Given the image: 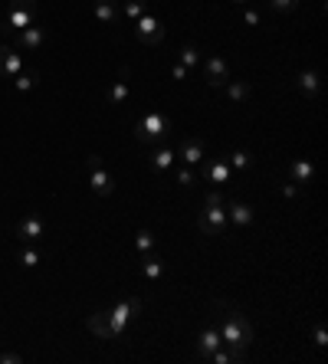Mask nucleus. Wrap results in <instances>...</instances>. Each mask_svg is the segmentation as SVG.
I'll return each mask as SVG.
<instances>
[{"label": "nucleus", "instance_id": "obj_14", "mask_svg": "<svg viewBox=\"0 0 328 364\" xmlns=\"http://www.w3.org/2000/svg\"><path fill=\"white\" fill-rule=\"evenodd\" d=\"M217 348H224V338H220L217 325H203L201 335H197V354H201L203 361H207V358H210Z\"/></svg>", "mask_w": 328, "mask_h": 364}, {"label": "nucleus", "instance_id": "obj_29", "mask_svg": "<svg viewBox=\"0 0 328 364\" xmlns=\"http://www.w3.org/2000/svg\"><path fill=\"white\" fill-rule=\"evenodd\" d=\"M135 246H138V253H154V233L152 230H138V233H135Z\"/></svg>", "mask_w": 328, "mask_h": 364}, {"label": "nucleus", "instance_id": "obj_2", "mask_svg": "<svg viewBox=\"0 0 328 364\" xmlns=\"http://www.w3.org/2000/svg\"><path fill=\"white\" fill-rule=\"evenodd\" d=\"M227 207H224V197H220V190H210L207 197H203V207L201 214H197V226H201L207 237H220L224 230H227Z\"/></svg>", "mask_w": 328, "mask_h": 364}, {"label": "nucleus", "instance_id": "obj_28", "mask_svg": "<svg viewBox=\"0 0 328 364\" xmlns=\"http://www.w3.org/2000/svg\"><path fill=\"white\" fill-rule=\"evenodd\" d=\"M227 161H230V167H237V171H246L253 158H250V151H243V148H240V151H230Z\"/></svg>", "mask_w": 328, "mask_h": 364}, {"label": "nucleus", "instance_id": "obj_12", "mask_svg": "<svg viewBox=\"0 0 328 364\" xmlns=\"http://www.w3.org/2000/svg\"><path fill=\"white\" fill-rule=\"evenodd\" d=\"M230 161L227 154H220V158H214V161L203 167V177H207V184H214V188H224V184H230Z\"/></svg>", "mask_w": 328, "mask_h": 364}, {"label": "nucleus", "instance_id": "obj_34", "mask_svg": "<svg viewBox=\"0 0 328 364\" xmlns=\"http://www.w3.org/2000/svg\"><path fill=\"white\" fill-rule=\"evenodd\" d=\"M243 20H246L250 26H259V24H263V17H259V10H246V13H243Z\"/></svg>", "mask_w": 328, "mask_h": 364}, {"label": "nucleus", "instance_id": "obj_13", "mask_svg": "<svg viewBox=\"0 0 328 364\" xmlns=\"http://www.w3.org/2000/svg\"><path fill=\"white\" fill-rule=\"evenodd\" d=\"M224 207H227V220L233 226H240V230H246V226L256 220V210H253L250 203H240V201H224Z\"/></svg>", "mask_w": 328, "mask_h": 364}, {"label": "nucleus", "instance_id": "obj_33", "mask_svg": "<svg viewBox=\"0 0 328 364\" xmlns=\"http://www.w3.org/2000/svg\"><path fill=\"white\" fill-rule=\"evenodd\" d=\"M279 190H282V197H295V194H299V184H295V181H286V184H279Z\"/></svg>", "mask_w": 328, "mask_h": 364}, {"label": "nucleus", "instance_id": "obj_30", "mask_svg": "<svg viewBox=\"0 0 328 364\" xmlns=\"http://www.w3.org/2000/svg\"><path fill=\"white\" fill-rule=\"evenodd\" d=\"M194 181H197V167H190V164L177 167V184H184V188H194Z\"/></svg>", "mask_w": 328, "mask_h": 364}, {"label": "nucleus", "instance_id": "obj_20", "mask_svg": "<svg viewBox=\"0 0 328 364\" xmlns=\"http://www.w3.org/2000/svg\"><path fill=\"white\" fill-rule=\"evenodd\" d=\"M92 13L99 17L102 24H115V20L122 17V10H118V0H95Z\"/></svg>", "mask_w": 328, "mask_h": 364}, {"label": "nucleus", "instance_id": "obj_31", "mask_svg": "<svg viewBox=\"0 0 328 364\" xmlns=\"http://www.w3.org/2000/svg\"><path fill=\"white\" fill-rule=\"evenodd\" d=\"M269 3V10H276V13H292L302 0H266Z\"/></svg>", "mask_w": 328, "mask_h": 364}, {"label": "nucleus", "instance_id": "obj_1", "mask_svg": "<svg viewBox=\"0 0 328 364\" xmlns=\"http://www.w3.org/2000/svg\"><path fill=\"white\" fill-rule=\"evenodd\" d=\"M214 312H217L214 325H217V331H220V338H224V348L246 354V348H250L253 338H256L253 322L237 309V305H233V302H224V299L214 302Z\"/></svg>", "mask_w": 328, "mask_h": 364}, {"label": "nucleus", "instance_id": "obj_37", "mask_svg": "<svg viewBox=\"0 0 328 364\" xmlns=\"http://www.w3.org/2000/svg\"><path fill=\"white\" fill-rule=\"evenodd\" d=\"M230 3H246V0H230Z\"/></svg>", "mask_w": 328, "mask_h": 364}, {"label": "nucleus", "instance_id": "obj_35", "mask_svg": "<svg viewBox=\"0 0 328 364\" xmlns=\"http://www.w3.org/2000/svg\"><path fill=\"white\" fill-rule=\"evenodd\" d=\"M0 364H20V354L17 352H0Z\"/></svg>", "mask_w": 328, "mask_h": 364}, {"label": "nucleus", "instance_id": "obj_6", "mask_svg": "<svg viewBox=\"0 0 328 364\" xmlns=\"http://www.w3.org/2000/svg\"><path fill=\"white\" fill-rule=\"evenodd\" d=\"M86 167H89V188H92V194H99V197H109L115 190V181L112 174L105 171V161H102L99 154H89L86 158Z\"/></svg>", "mask_w": 328, "mask_h": 364}, {"label": "nucleus", "instance_id": "obj_18", "mask_svg": "<svg viewBox=\"0 0 328 364\" xmlns=\"http://www.w3.org/2000/svg\"><path fill=\"white\" fill-rule=\"evenodd\" d=\"M86 328L95 335L99 341H112V328H109V318H105V309H99L95 315L86 318Z\"/></svg>", "mask_w": 328, "mask_h": 364}, {"label": "nucleus", "instance_id": "obj_11", "mask_svg": "<svg viewBox=\"0 0 328 364\" xmlns=\"http://www.w3.org/2000/svg\"><path fill=\"white\" fill-rule=\"evenodd\" d=\"M46 37H50V33H46V26L43 24H30V26H24V30L17 33V46L26 50V53H33V50H39V46L46 43Z\"/></svg>", "mask_w": 328, "mask_h": 364}, {"label": "nucleus", "instance_id": "obj_15", "mask_svg": "<svg viewBox=\"0 0 328 364\" xmlns=\"http://www.w3.org/2000/svg\"><path fill=\"white\" fill-rule=\"evenodd\" d=\"M20 69H24L20 53L13 50V46H0V75H3V79H13Z\"/></svg>", "mask_w": 328, "mask_h": 364}, {"label": "nucleus", "instance_id": "obj_36", "mask_svg": "<svg viewBox=\"0 0 328 364\" xmlns=\"http://www.w3.org/2000/svg\"><path fill=\"white\" fill-rule=\"evenodd\" d=\"M188 73H190V69H184L181 63H174V66H171V75H174V79H188Z\"/></svg>", "mask_w": 328, "mask_h": 364}, {"label": "nucleus", "instance_id": "obj_21", "mask_svg": "<svg viewBox=\"0 0 328 364\" xmlns=\"http://www.w3.org/2000/svg\"><path fill=\"white\" fill-rule=\"evenodd\" d=\"M295 86L302 89V95L316 99V95H318V73H316V69H302V73L295 75Z\"/></svg>", "mask_w": 328, "mask_h": 364}, {"label": "nucleus", "instance_id": "obj_19", "mask_svg": "<svg viewBox=\"0 0 328 364\" xmlns=\"http://www.w3.org/2000/svg\"><path fill=\"white\" fill-rule=\"evenodd\" d=\"M128 66H122L118 69V75H115V82H112V92H109V105H122V102L128 99Z\"/></svg>", "mask_w": 328, "mask_h": 364}, {"label": "nucleus", "instance_id": "obj_23", "mask_svg": "<svg viewBox=\"0 0 328 364\" xmlns=\"http://www.w3.org/2000/svg\"><path fill=\"white\" fill-rule=\"evenodd\" d=\"M39 260H43V253L37 246H20V253H17V263L24 266V269H37Z\"/></svg>", "mask_w": 328, "mask_h": 364}, {"label": "nucleus", "instance_id": "obj_5", "mask_svg": "<svg viewBox=\"0 0 328 364\" xmlns=\"http://www.w3.org/2000/svg\"><path fill=\"white\" fill-rule=\"evenodd\" d=\"M141 312V299H122L115 302L112 309H105V318H109V328H112V341H118L125 335V328L131 325V318Z\"/></svg>", "mask_w": 328, "mask_h": 364}, {"label": "nucleus", "instance_id": "obj_32", "mask_svg": "<svg viewBox=\"0 0 328 364\" xmlns=\"http://www.w3.org/2000/svg\"><path fill=\"white\" fill-rule=\"evenodd\" d=\"M312 341H316V348H325V345H328V331H325V325H322V322H316V325H312Z\"/></svg>", "mask_w": 328, "mask_h": 364}, {"label": "nucleus", "instance_id": "obj_9", "mask_svg": "<svg viewBox=\"0 0 328 364\" xmlns=\"http://www.w3.org/2000/svg\"><path fill=\"white\" fill-rule=\"evenodd\" d=\"M174 154L184 164H190V167H201L203 158H207V145H203V138H197V135H184V138L177 141Z\"/></svg>", "mask_w": 328, "mask_h": 364}, {"label": "nucleus", "instance_id": "obj_4", "mask_svg": "<svg viewBox=\"0 0 328 364\" xmlns=\"http://www.w3.org/2000/svg\"><path fill=\"white\" fill-rule=\"evenodd\" d=\"M30 24H37V0H13L7 17L0 20V37L20 33V30Z\"/></svg>", "mask_w": 328, "mask_h": 364}, {"label": "nucleus", "instance_id": "obj_25", "mask_svg": "<svg viewBox=\"0 0 328 364\" xmlns=\"http://www.w3.org/2000/svg\"><path fill=\"white\" fill-rule=\"evenodd\" d=\"M37 79H39V73H33V69H20V73L13 75V89H17V92H30V89L37 86Z\"/></svg>", "mask_w": 328, "mask_h": 364}, {"label": "nucleus", "instance_id": "obj_16", "mask_svg": "<svg viewBox=\"0 0 328 364\" xmlns=\"http://www.w3.org/2000/svg\"><path fill=\"white\" fill-rule=\"evenodd\" d=\"M312 177H316V164L309 161V158H295V161L289 164V181H295L299 188H302V184H309Z\"/></svg>", "mask_w": 328, "mask_h": 364}, {"label": "nucleus", "instance_id": "obj_24", "mask_svg": "<svg viewBox=\"0 0 328 364\" xmlns=\"http://www.w3.org/2000/svg\"><path fill=\"white\" fill-rule=\"evenodd\" d=\"M224 92H227L230 102H246V99H250V86L240 82V79H230L227 86H224Z\"/></svg>", "mask_w": 328, "mask_h": 364}, {"label": "nucleus", "instance_id": "obj_22", "mask_svg": "<svg viewBox=\"0 0 328 364\" xmlns=\"http://www.w3.org/2000/svg\"><path fill=\"white\" fill-rule=\"evenodd\" d=\"M141 273L148 279H161L164 276V263L154 256V253H141Z\"/></svg>", "mask_w": 328, "mask_h": 364}, {"label": "nucleus", "instance_id": "obj_27", "mask_svg": "<svg viewBox=\"0 0 328 364\" xmlns=\"http://www.w3.org/2000/svg\"><path fill=\"white\" fill-rule=\"evenodd\" d=\"M118 10L125 13V20H131V24H135L141 13H145V0H125V3H122Z\"/></svg>", "mask_w": 328, "mask_h": 364}, {"label": "nucleus", "instance_id": "obj_8", "mask_svg": "<svg viewBox=\"0 0 328 364\" xmlns=\"http://www.w3.org/2000/svg\"><path fill=\"white\" fill-rule=\"evenodd\" d=\"M135 37H138L141 46H158V43L164 39L161 20H158L154 13H141L138 20H135Z\"/></svg>", "mask_w": 328, "mask_h": 364}, {"label": "nucleus", "instance_id": "obj_17", "mask_svg": "<svg viewBox=\"0 0 328 364\" xmlns=\"http://www.w3.org/2000/svg\"><path fill=\"white\" fill-rule=\"evenodd\" d=\"M177 164V154H174V148H167V145H154L152 148V167L154 171H171Z\"/></svg>", "mask_w": 328, "mask_h": 364}, {"label": "nucleus", "instance_id": "obj_7", "mask_svg": "<svg viewBox=\"0 0 328 364\" xmlns=\"http://www.w3.org/2000/svg\"><path fill=\"white\" fill-rule=\"evenodd\" d=\"M201 66H203V82L210 89H224L230 82V63L220 53H210L207 60H201Z\"/></svg>", "mask_w": 328, "mask_h": 364}, {"label": "nucleus", "instance_id": "obj_10", "mask_svg": "<svg viewBox=\"0 0 328 364\" xmlns=\"http://www.w3.org/2000/svg\"><path fill=\"white\" fill-rule=\"evenodd\" d=\"M17 237H20V243H39V239L46 237V220H43L39 214L20 217V224H17Z\"/></svg>", "mask_w": 328, "mask_h": 364}, {"label": "nucleus", "instance_id": "obj_3", "mask_svg": "<svg viewBox=\"0 0 328 364\" xmlns=\"http://www.w3.org/2000/svg\"><path fill=\"white\" fill-rule=\"evenodd\" d=\"M171 118L164 112H148V115H141L138 122H135V138L141 141V145H164V141L171 138Z\"/></svg>", "mask_w": 328, "mask_h": 364}, {"label": "nucleus", "instance_id": "obj_26", "mask_svg": "<svg viewBox=\"0 0 328 364\" xmlns=\"http://www.w3.org/2000/svg\"><path fill=\"white\" fill-rule=\"evenodd\" d=\"M201 60H203V56H201V50H197L194 43H188V46L181 50V66H184V69H197Z\"/></svg>", "mask_w": 328, "mask_h": 364}]
</instances>
